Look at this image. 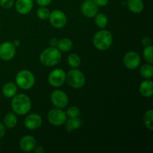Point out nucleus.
I'll return each instance as SVG.
<instances>
[{"label": "nucleus", "instance_id": "obj_9", "mask_svg": "<svg viewBox=\"0 0 153 153\" xmlns=\"http://www.w3.org/2000/svg\"><path fill=\"white\" fill-rule=\"evenodd\" d=\"M48 81L50 85L55 88H59L62 86L66 82V73L61 69L58 68L52 70L49 75Z\"/></svg>", "mask_w": 153, "mask_h": 153}, {"label": "nucleus", "instance_id": "obj_14", "mask_svg": "<svg viewBox=\"0 0 153 153\" xmlns=\"http://www.w3.org/2000/svg\"><path fill=\"white\" fill-rule=\"evenodd\" d=\"M19 148L23 152H31L36 146V140L33 136L25 135L19 140Z\"/></svg>", "mask_w": 153, "mask_h": 153}, {"label": "nucleus", "instance_id": "obj_30", "mask_svg": "<svg viewBox=\"0 0 153 153\" xmlns=\"http://www.w3.org/2000/svg\"><path fill=\"white\" fill-rule=\"evenodd\" d=\"M98 7H104L108 4L109 0H93Z\"/></svg>", "mask_w": 153, "mask_h": 153}, {"label": "nucleus", "instance_id": "obj_18", "mask_svg": "<svg viewBox=\"0 0 153 153\" xmlns=\"http://www.w3.org/2000/svg\"><path fill=\"white\" fill-rule=\"evenodd\" d=\"M126 4L128 8L133 13H141L144 8L143 0H127Z\"/></svg>", "mask_w": 153, "mask_h": 153}, {"label": "nucleus", "instance_id": "obj_36", "mask_svg": "<svg viewBox=\"0 0 153 153\" xmlns=\"http://www.w3.org/2000/svg\"><path fill=\"white\" fill-rule=\"evenodd\" d=\"M12 43H13L15 47H17V46H19L20 45V41L19 40H14L12 42Z\"/></svg>", "mask_w": 153, "mask_h": 153}, {"label": "nucleus", "instance_id": "obj_22", "mask_svg": "<svg viewBox=\"0 0 153 153\" xmlns=\"http://www.w3.org/2000/svg\"><path fill=\"white\" fill-rule=\"evenodd\" d=\"M95 23L97 25V27H99L100 28H105L108 25V19L107 16L104 13H97L95 16Z\"/></svg>", "mask_w": 153, "mask_h": 153}, {"label": "nucleus", "instance_id": "obj_11", "mask_svg": "<svg viewBox=\"0 0 153 153\" xmlns=\"http://www.w3.org/2000/svg\"><path fill=\"white\" fill-rule=\"evenodd\" d=\"M16 54V47L12 42L6 41L0 45V58L3 61H10Z\"/></svg>", "mask_w": 153, "mask_h": 153}, {"label": "nucleus", "instance_id": "obj_19", "mask_svg": "<svg viewBox=\"0 0 153 153\" xmlns=\"http://www.w3.org/2000/svg\"><path fill=\"white\" fill-rule=\"evenodd\" d=\"M66 128L68 132H72L74 130L80 128L82 125V121L79 117L70 118L66 121Z\"/></svg>", "mask_w": 153, "mask_h": 153}, {"label": "nucleus", "instance_id": "obj_27", "mask_svg": "<svg viewBox=\"0 0 153 153\" xmlns=\"http://www.w3.org/2000/svg\"><path fill=\"white\" fill-rule=\"evenodd\" d=\"M66 114H67V116L70 118L79 117L81 114V111L77 106H71L67 109Z\"/></svg>", "mask_w": 153, "mask_h": 153}, {"label": "nucleus", "instance_id": "obj_25", "mask_svg": "<svg viewBox=\"0 0 153 153\" xmlns=\"http://www.w3.org/2000/svg\"><path fill=\"white\" fill-rule=\"evenodd\" d=\"M67 63L72 68H78L81 65L82 61H81L80 57L77 54L73 53L69 55L67 58Z\"/></svg>", "mask_w": 153, "mask_h": 153}, {"label": "nucleus", "instance_id": "obj_26", "mask_svg": "<svg viewBox=\"0 0 153 153\" xmlns=\"http://www.w3.org/2000/svg\"><path fill=\"white\" fill-rule=\"evenodd\" d=\"M152 51L153 48L152 46H145L144 49H143V55L144 59L146 61H147L148 64H152L153 63V58H152Z\"/></svg>", "mask_w": 153, "mask_h": 153}, {"label": "nucleus", "instance_id": "obj_23", "mask_svg": "<svg viewBox=\"0 0 153 153\" xmlns=\"http://www.w3.org/2000/svg\"><path fill=\"white\" fill-rule=\"evenodd\" d=\"M140 75L145 79H151L153 76V67L151 64H146L140 69Z\"/></svg>", "mask_w": 153, "mask_h": 153}, {"label": "nucleus", "instance_id": "obj_1", "mask_svg": "<svg viewBox=\"0 0 153 153\" xmlns=\"http://www.w3.org/2000/svg\"><path fill=\"white\" fill-rule=\"evenodd\" d=\"M11 108L16 114L25 115L31 110V101L25 94H16L11 101Z\"/></svg>", "mask_w": 153, "mask_h": 153}, {"label": "nucleus", "instance_id": "obj_31", "mask_svg": "<svg viewBox=\"0 0 153 153\" xmlns=\"http://www.w3.org/2000/svg\"><path fill=\"white\" fill-rule=\"evenodd\" d=\"M36 1H37L38 5L41 6V7H46L52 2V0H36Z\"/></svg>", "mask_w": 153, "mask_h": 153}, {"label": "nucleus", "instance_id": "obj_5", "mask_svg": "<svg viewBox=\"0 0 153 153\" xmlns=\"http://www.w3.org/2000/svg\"><path fill=\"white\" fill-rule=\"evenodd\" d=\"M66 81L71 88L79 89L85 85V76L82 71L75 68L66 74Z\"/></svg>", "mask_w": 153, "mask_h": 153}, {"label": "nucleus", "instance_id": "obj_7", "mask_svg": "<svg viewBox=\"0 0 153 153\" xmlns=\"http://www.w3.org/2000/svg\"><path fill=\"white\" fill-rule=\"evenodd\" d=\"M49 20L51 25L55 28H62L67 24V16L60 10H55L49 14Z\"/></svg>", "mask_w": 153, "mask_h": 153}, {"label": "nucleus", "instance_id": "obj_21", "mask_svg": "<svg viewBox=\"0 0 153 153\" xmlns=\"http://www.w3.org/2000/svg\"><path fill=\"white\" fill-rule=\"evenodd\" d=\"M17 124V117L14 112H9L4 118V125L7 128H13Z\"/></svg>", "mask_w": 153, "mask_h": 153}, {"label": "nucleus", "instance_id": "obj_12", "mask_svg": "<svg viewBox=\"0 0 153 153\" xmlns=\"http://www.w3.org/2000/svg\"><path fill=\"white\" fill-rule=\"evenodd\" d=\"M82 12L86 17L93 18L98 13V6L93 0H85L82 4Z\"/></svg>", "mask_w": 153, "mask_h": 153}, {"label": "nucleus", "instance_id": "obj_24", "mask_svg": "<svg viewBox=\"0 0 153 153\" xmlns=\"http://www.w3.org/2000/svg\"><path fill=\"white\" fill-rule=\"evenodd\" d=\"M143 123L146 128L152 131L153 130V110L149 109L146 111L143 117Z\"/></svg>", "mask_w": 153, "mask_h": 153}, {"label": "nucleus", "instance_id": "obj_33", "mask_svg": "<svg viewBox=\"0 0 153 153\" xmlns=\"http://www.w3.org/2000/svg\"><path fill=\"white\" fill-rule=\"evenodd\" d=\"M6 133V127L4 126V124L0 123V138L3 137Z\"/></svg>", "mask_w": 153, "mask_h": 153}, {"label": "nucleus", "instance_id": "obj_29", "mask_svg": "<svg viewBox=\"0 0 153 153\" xmlns=\"http://www.w3.org/2000/svg\"><path fill=\"white\" fill-rule=\"evenodd\" d=\"M14 0H0V5L4 9H10L13 7Z\"/></svg>", "mask_w": 153, "mask_h": 153}, {"label": "nucleus", "instance_id": "obj_3", "mask_svg": "<svg viewBox=\"0 0 153 153\" xmlns=\"http://www.w3.org/2000/svg\"><path fill=\"white\" fill-rule=\"evenodd\" d=\"M93 43L98 50H106L113 43V35L110 31L103 28L96 33L93 38Z\"/></svg>", "mask_w": 153, "mask_h": 153}, {"label": "nucleus", "instance_id": "obj_28", "mask_svg": "<svg viewBox=\"0 0 153 153\" xmlns=\"http://www.w3.org/2000/svg\"><path fill=\"white\" fill-rule=\"evenodd\" d=\"M50 12H49V9L46 8V7H41L40 8L37 9V17L40 18V19H47L49 18Z\"/></svg>", "mask_w": 153, "mask_h": 153}, {"label": "nucleus", "instance_id": "obj_34", "mask_svg": "<svg viewBox=\"0 0 153 153\" xmlns=\"http://www.w3.org/2000/svg\"><path fill=\"white\" fill-rule=\"evenodd\" d=\"M58 40L57 38H52L49 40V44L51 46H53V47H56L57 44H58Z\"/></svg>", "mask_w": 153, "mask_h": 153}, {"label": "nucleus", "instance_id": "obj_15", "mask_svg": "<svg viewBox=\"0 0 153 153\" xmlns=\"http://www.w3.org/2000/svg\"><path fill=\"white\" fill-rule=\"evenodd\" d=\"M33 5V0H17L15 4V7L19 14L25 15L31 12Z\"/></svg>", "mask_w": 153, "mask_h": 153}, {"label": "nucleus", "instance_id": "obj_17", "mask_svg": "<svg viewBox=\"0 0 153 153\" xmlns=\"http://www.w3.org/2000/svg\"><path fill=\"white\" fill-rule=\"evenodd\" d=\"M2 94L7 98H13L17 93V85L14 82H7L3 86Z\"/></svg>", "mask_w": 153, "mask_h": 153}, {"label": "nucleus", "instance_id": "obj_35", "mask_svg": "<svg viewBox=\"0 0 153 153\" xmlns=\"http://www.w3.org/2000/svg\"><path fill=\"white\" fill-rule=\"evenodd\" d=\"M34 151L35 153H43L44 152V149L41 146H35V148L34 149Z\"/></svg>", "mask_w": 153, "mask_h": 153}, {"label": "nucleus", "instance_id": "obj_20", "mask_svg": "<svg viewBox=\"0 0 153 153\" xmlns=\"http://www.w3.org/2000/svg\"><path fill=\"white\" fill-rule=\"evenodd\" d=\"M73 42H72V40L70 38L64 37V38H61L60 40H58L56 47L61 52H67L71 50L72 48H73Z\"/></svg>", "mask_w": 153, "mask_h": 153}, {"label": "nucleus", "instance_id": "obj_2", "mask_svg": "<svg viewBox=\"0 0 153 153\" xmlns=\"http://www.w3.org/2000/svg\"><path fill=\"white\" fill-rule=\"evenodd\" d=\"M61 60V52L57 47L50 46L45 49L40 55V61L46 67L57 65Z\"/></svg>", "mask_w": 153, "mask_h": 153}, {"label": "nucleus", "instance_id": "obj_32", "mask_svg": "<svg viewBox=\"0 0 153 153\" xmlns=\"http://www.w3.org/2000/svg\"><path fill=\"white\" fill-rule=\"evenodd\" d=\"M141 42H142V44H143L144 46H151V44H152V40H151L150 37H143Z\"/></svg>", "mask_w": 153, "mask_h": 153}, {"label": "nucleus", "instance_id": "obj_16", "mask_svg": "<svg viewBox=\"0 0 153 153\" xmlns=\"http://www.w3.org/2000/svg\"><path fill=\"white\" fill-rule=\"evenodd\" d=\"M140 94L144 97H151L153 95V83L151 80H145L139 87Z\"/></svg>", "mask_w": 153, "mask_h": 153}, {"label": "nucleus", "instance_id": "obj_37", "mask_svg": "<svg viewBox=\"0 0 153 153\" xmlns=\"http://www.w3.org/2000/svg\"><path fill=\"white\" fill-rule=\"evenodd\" d=\"M0 26H1V23H0Z\"/></svg>", "mask_w": 153, "mask_h": 153}, {"label": "nucleus", "instance_id": "obj_4", "mask_svg": "<svg viewBox=\"0 0 153 153\" xmlns=\"http://www.w3.org/2000/svg\"><path fill=\"white\" fill-rule=\"evenodd\" d=\"M16 85L22 90H29L34 85L35 77L31 71L28 70H22L16 74Z\"/></svg>", "mask_w": 153, "mask_h": 153}, {"label": "nucleus", "instance_id": "obj_8", "mask_svg": "<svg viewBox=\"0 0 153 153\" xmlns=\"http://www.w3.org/2000/svg\"><path fill=\"white\" fill-rule=\"evenodd\" d=\"M51 101L55 108H64L68 105L69 99L65 92L61 90H55L51 94Z\"/></svg>", "mask_w": 153, "mask_h": 153}, {"label": "nucleus", "instance_id": "obj_6", "mask_svg": "<svg viewBox=\"0 0 153 153\" xmlns=\"http://www.w3.org/2000/svg\"><path fill=\"white\" fill-rule=\"evenodd\" d=\"M47 118L49 122L55 126H61L64 125L67 120V114L62 108H54L49 111Z\"/></svg>", "mask_w": 153, "mask_h": 153}, {"label": "nucleus", "instance_id": "obj_13", "mask_svg": "<svg viewBox=\"0 0 153 153\" xmlns=\"http://www.w3.org/2000/svg\"><path fill=\"white\" fill-rule=\"evenodd\" d=\"M42 118L38 114L33 113L30 114L29 115L25 117L24 124L25 126L29 130H35L40 128L42 125Z\"/></svg>", "mask_w": 153, "mask_h": 153}, {"label": "nucleus", "instance_id": "obj_10", "mask_svg": "<svg viewBox=\"0 0 153 153\" xmlns=\"http://www.w3.org/2000/svg\"><path fill=\"white\" fill-rule=\"evenodd\" d=\"M140 56L137 52L134 51H130L127 52L123 58V64L129 70H135L140 66Z\"/></svg>", "mask_w": 153, "mask_h": 153}]
</instances>
